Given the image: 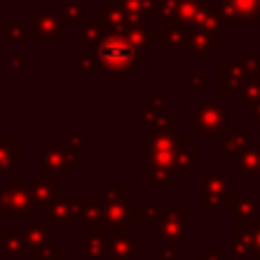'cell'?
<instances>
[{
	"label": "cell",
	"instance_id": "cell-7",
	"mask_svg": "<svg viewBox=\"0 0 260 260\" xmlns=\"http://www.w3.org/2000/svg\"><path fill=\"white\" fill-rule=\"evenodd\" d=\"M185 142H187L185 137H176V135H151V144H148L151 167H171L176 148Z\"/></svg>",
	"mask_w": 260,
	"mask_h": 260
},
{
	"label": "cell",
	"instance_id": "cell-10",
	"mask_svg": "<svg viewBox=\"0 0 260 260\" xmlns=\"http://www.w3.org/2000/svg\"><path fill=\"white\" fill-rule=\"evenodd\" d=\"M249 146V128L244 126H231L221 133V151L224 153H242Z\"/></svg>",
	"mask_w": 260,
	"mask_h": 260
},
{
	"label": "cell",
	"instance_id": "cell-24",
	"mask_svg": "<svg viewBox=\"0 0 260 260\" xmlns=\"http://www.w3.org/2000/svg\"><path fill=\"white\" fill-rule=\"evenodd\" d=\"M162 210H165V208L157 206V199H155V197H148L144 206H137V208H135V215H137V217H144V219H160V217H162Z\"/></svg>",
	"mask_w": 260,
	"mask_h": 260
},
{
	"label": "cell",
	"instance_id": "cell-19",
	"mask_svg": "<svg viewBox=\"0 0 260 260\" xmlns=\"http://www.w3.org/2000/svg\"><path fill=\"white\" fill-rule=\"evenodd\" d=\"M229 238H231V253H233V258H251V238H249V233L242 226L231 229Z\"/></svg>",
	"mask_w": 260,
	"mask_h": 260
},
{
	"label": "cell",
	"instance_id": "cell-22",
	"mask_svg": "<svg viewBox=\"0 0 260 260\" xmlns=\"http://www.w3.org/2000/svg\"><path fill=\"white\" fill-rule=\"evenodd\" d=\"M242 229L251 238V258L260 260V215H253L249 219H242Z\"/></svg>",
	"mask_w": 260,
	"mask_h": 260
},
{
	"label": "cell",
	"instance_id": "cell-16",
	"mask_svg": "<svg viewBox=\"0 0 260 260\" xmlns=\"http://www.w3.org/2000/svg\"><path fill=\"white\" fill-rule=\"evenodd\" d=\"M226 208H229V215L233 219H249V217L258 215V201L256 197H235L226 201Z\"/></svg>",
	"mask_w": 260,
	"mask_h": 260
},
{
	"label": "cell",
	"instance_id": "cell-21",
	"mask_svg": "<svg viewBox=\"0 0 260 260\" xmlns=\"http://www.w3.org/2000/svg\"><path fill=\"white\" fill-rule=\"evenodd\" d=\"M146 183L151 185V187L153 185H155V187H174V185L178 183V176L174 174L171 167H151Z\"/></svg>",
	"mask_w": 260,
	"mask_h": 260
},
{
	"label": "cell",
	"instance_id": "cell-6",
	"mask_svg": "<svg viewBox=\"0 0 260 260\" xmlns=\"http://www.w3.org/2000/svg\"><path fill=\"white\" fill-rule=\"evenodd\" d=\"M44 217L53 221V226L57 229H71L80 217V201H71L64 194H59L53 201L44 203Z\"/></svg>",
	"mask_w": 260,
	"mask_h": 260
},
{
	"label": "cell",
	"instance_id": "cell-12",
	"mask_svg": "<svg viewBox=\"0 0 260 260\" xmlns=\"http://www.w3.org/2000/svg\"><path fill=\"white\" fill-rule=\"evenodd\" d=\"M197 151L199 148L194 146V144L189 146L187 142L180 144V146L176 148L174 160H171V169H174V174L178 176V178H183V176H187L189 171H192L194 162H197Z\"/></svg>",
	"mask_w": 260,
	"mask_h": 260
},
{
	"label": "cell",
	"instance_id": "cell-9",
	"mask_svg": "<svg viewBox=\"0 0 260 260\" xmlns=\"http://www.w3.org/2000/svg\"><path fill=\"white\" fill-rule=\"evenodd\" d=\"M105 208H108L105 197H85L80 201V217L89 229H101L105 226Z\"/></svg>",
	"mask_w": 260,
	"mask_h": 260
},
{
	"label": "cell",
	"instance_id": "cell-17",
	"mask_svg": "<svg viewBox=\"0 0 260 260\" xmlns=\"http://www.w3.org/2000/svg\"><path fill=\"white\" fill-rule=\"evenodd\" d=\"M226 112L221 108H203L201 112L194 117V123L199 126L201 133H217L224 123Z\"/></svg>",
	"mask_w": 260,
	"mask_h": 260
},
{
	"label": "cell",
	"instance_id": "cell-1",
	"mask_svg": "<svg viewBox=\"0 0 260 260\" xmlns=\"http://www.w3.org/2000/svg\"><path fill=\"white\" fill-rule=\"evenodd\" d=\"M201 197H199V206L201 208H224L229 201V189L231 180L221 174V169L217 165L208 167V171L197 180Z\"/></svg>",
	"mask_w": 260,
	"mask_h": 260
},
{
	"label": "cell",
	"instance_id": "cell-3",
	"mask_svg": "<svg viewBox=\"0 0 260 260\" xmlns=\"http://www.w3.org/2000/svg\"><path fill=\"white\" fill-rule=\"evenodd\" d=\"M35 210L30 192L23 187V180L14 178L9 187H0V217H25Z\"/></svg>",
	"mask_w": 260,
	"mask_h": 260
},
{
	"label": "cell",
	"instance_id": "cell-13",
	"mask_svg": "<svg viewBox=\"0 0 260 260\" xmlns=\"http://www.w3.org/2000/svg\"><path fill=\"white\" fill-rule=\"evenodd\" d=\"M25 251V238L23 231L18 229H3V247H0V256L3 258H21Z\"/></svg>",
	"mask_w": 260,
	"mask_h": 260
},
{
	"label": "cell",
	"instance_id": "cell-20",
	"mask_svg": "<svg viewBox=\"0 0 260 260\" xmlns=\"http://www.w3.org/2000/svg\"><path fill=\"white\" fill-rule=\"evenodd\" d=\"M105 253L112 260H130L135 256V244L126 238V233H114V238L108 242Z\"/></svg>",
	"mask_w": 260,
	"mask_h": 260
},
{
	"label": "cell",
	"instance_id": "cell-14",
	"mask_svg": "<svg viewBox=\"0 0 260 260\" xmlns=\"http://www.w3.org/2000/svg\"><path fill=\"white\" fill-rule=\"evenodd\" d=\"M27 192H30V197H32V201H35V206H44V203L53 201L55 197H59V194H62V189H59L57 185H53L50 176L44 174V178L32 180V185H30V189H27Z\"/></svg>",
	"mask_w": 260,
	"mask_h": 260
},
{
	"label": "cell",
	"instance_id": "cell-23",
	"mask_svg": "<svg viewBox=\"0 0 260 260\" xmlns=\"http://www.w3.org/2000/svg\"><path fill=\"white\" fill-rule=\"evenodd\" d=\"M18 165H21V146L0 148V174H7Z\"/></svg>",
	"mask_w": 260,
	"mask_h": 260
},
{
	"label": "cell",
	"instance_id": "cell-8",
	"mask_svg": "<svg viewBox=\"0 0 260 260\" xmlns=\"http://www.w3.org/2000/svg\"><path fill=\"white\" fill-rule=\"evenodd\" d=\"M185 226H187V208H165L160 217V235L167 242H178L185 235Z\"/></svg>",
	"mask_w": 260,
	"mask_h": 260
},
{
	"label": "cell",
	"instance_id": "cell-25",
	"mask_svg": "<svg viewBox=\"0 0 260 260\" xmlns=\"http://www.w3.org/2000/svg\"><path fill=\"white\" fill-rule=\"evenodd\" d=\"M32 256H35V260H59L64 253L59 249H55L53 244H46V247L32 249Z\"/></svg>",
	"mask_w": 260,
	"mask_h": 260
},
{
	"label": "cell",
	"instance_id": "cell-18",
	"mask_svg": "<svg viewBox=\"0 0 260 260\" xmlns=\"http://www.w3.org/2000/svg\"><path fill=\"white\" fill-rule=\"evenodd\" d=\"M23 238H25V247L30 249H39L50 244V233L48 226H44V219H35L25 231H23Z\"/></svg>",
	"mask_w": 260,
	"mask_h": 260
},
{
	"label": "cell",
	"instance_id": "cell-29",
	"mask_svg": "<svg viewBox=\"0 0 260 260\" xmlns=\"http://www.w3.org/2000/svg\"><path fill=\"white\" fill-rule=\"evenodd\" d=\"M126 197L128 194L123 187H108L105 189V199H108V201H123Z\"/></svg>",
	"mask_w": 260,
	"mask_h": 260
},
{
	"label": "cell",
	"instance_id": "cell-15",
	"mask_svg": "<svg viewBox=\"0 0 260 260\" xmlns=\"http://www.w3.org/2000/svg\"><path fill=\"white\" fill-rule=\"evenodd\" d=\"M229 165L238 167L242 176H260V151L256 148H244L242 153H235V155L229 157Z\"/></svg>",
	"mask_w": 260,
	"mask_h": 260
},
{
	"label": "cell",
	"instance_id": "cell-5",
	"mask_svg": "<svg viewBox=\"0 0 260 260\" xmlns=\"http://www.w3.org/2000/svg\"><path fill=\"white\" fill-rule=\"evenodd\" d=\"M137 201L133 197H126L123 201H108L105 208V226L114 231V233H126L137 224V215H135Z\"/></svg>",
	"mask_w": 260,
	"mask_h": 260
},
{
	"label": "cell",
	"instance_id": "cell-4",
	"mask_svg": "<svg viewBox=\"0 0 260 260\" xmlns=\"http://www.w3.org/2000/svg\"><path fill=\"white\" fill-rule=\"evenodd\" d=\"M99 62L108 71H128L135 64V53L126 41L108 39L99 50Z\"/></svg>",
	"mask_w": 260,
	"mask_h": 260
},
{
	"label": "cell",
	"instance_id": "cell-28",
	"mask_svg": "<svg viewBox=\"0 0 260 260\" xmlns=\"http://www.w3.org/2000/svg\"><path fill=\"white\" fill-rule=\"evenodd\" d=\"M197 260H224L219 253V249H199Z\"/></svg>",
	"mask_w": 260,
	"mask_h": 260
},
{
	"label": "cell",
	"instance_id": "cell-27",
	"mask_svg": "<svg viewBox=\"0 0 260 260\" xmlns=\"http://www.w3.org/2000/svg\"><path fill=\"white\" fill-rule=\"evenodd\" d=\"M160 260H178V244L176 242H167L160 249Z\"/></svg>",
	"mask_w": 260,
	"mask_h": 260
},
{
	"label": "cell",
	"instance_id": "cell-2",
	"mask_svg": "<svg viewBox=\"0 0 260 260\" xmlns=\"http://www.w3.org/2000/svg\"><path fill=\"white\" fill-rule=\"evenodd\" d=\"M85 155H82V146L73 148V144L69 142V146H53L44 153V174L46 176H73L76 167L82 165Z\"/></svg>",
	"mask_w": 260,
	"mask_h": 260
},
{
	"label": "cell",
	"instance_id": "cell-11",
	"mask_svg": "<svg viewBox=\"0 0 260 260\" xmlns=\"http://www.w3.org/2000/svg\"><path fill=\"white\" fill-rule=\"evenodd\" d=\"M85 258L94 260V258H103L108 251V240H105V226L101 229H85Z\"/></svg>",
	"mask_w": 260,
	"mask_h": 260
},
{
	"label": "cell",
	"instance_id": "cell-26",
	"mask_svg": "<svg viewBox=\"0 0 260 260\" xmlns=\"http://www.w3.org/2000/svg\"><path fill=\"white\" fill-rule=\"evenodd\" d=\"M174 130H176V117H167L160 123V128L151 130V135H174Z\"/></svg>",
	"mask_w": 260,
	"mask_h": 260
}]
</instances>
